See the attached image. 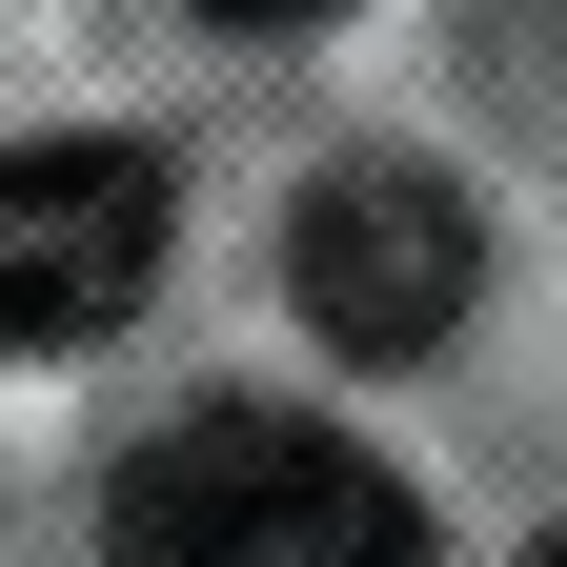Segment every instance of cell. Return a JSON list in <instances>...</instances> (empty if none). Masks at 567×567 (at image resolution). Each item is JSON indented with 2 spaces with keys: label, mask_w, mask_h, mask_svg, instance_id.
I'll return each mask as SVG.
<instances>
[{
  "label": "cell",
  "mask_w": 567,
  "mask_h": 567,
  "mask_svg": "<svg viewBox=\"0 0 567 567\" xmlns=\"http://www.w3.org/2000/svg\"><path fill=\"white\" fill-rule=\"evenodd\" d=\"M203 21H244V41H284V21H344V0H203Z\"/></svg>",
  "instance_id": "obj_4"
},
{
  "label": "cell",
  "mask_w": 567,
  "mask_h": 567,
  "mask_svg": "<svg viewBox=\"0 0 567 567\" xmlns=\"http://www.w3.org/2000/svg\"><path fill=\"white\" fill-rule=\"evenodd\" d=\"M527 567H567V527H547V547H527Z\"/></svg>",
  "instance_id": "obj_5"
},
{
  "label": "cell",
  "mask_w": 567,
  "mask_h": 567,
  "mask_svg": "<svg viewBox=\"0 0 567 567\" xmlns=\"http://www.w3.org/2000/svg\"><path fill=\"white\" fill-rule=\"evenodd\" d=\"M102 547L122 567H425V507L365 446L284 425V405H203V425H163V446L122 466Z\"/></svg>",
  "instance_id": "obj_1"
},
{
  "label": "cell",
  "mask_w": 567,
  "mask_h": 567,
  "mask_svg": "<svg viewBox=\"0 0 567 567\" xmlns=\"http://www.w3.org/2000/svg\"><path fill=\"white\" fill-rule=\"evenodd\" d=\"M466 284H486V244H466V203L425 163H324L284 203V305H305L344 365H425V344L466 324Z\"/></svg>",
  "instance_id": "obj_2"
},
{
  "label": "cell",
  "mask_w": 567,
  "mask_h": 567,
  "mask_svg": "<svg viewBox=\"0 0 567 567\" xmlns=\"http://www.w3.org/2000/svg\"><path fill=\"white\" fill-rule=\"evenodd\" d=\"M163 284V163L142 142H0V344H102Z\"/></svg>",
  "instance_id": "obj_3"
}]
</instances>
